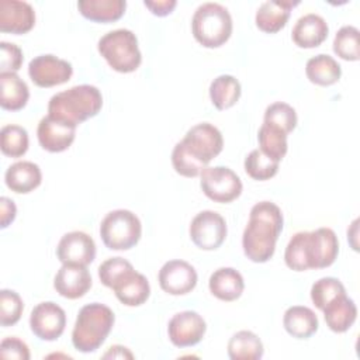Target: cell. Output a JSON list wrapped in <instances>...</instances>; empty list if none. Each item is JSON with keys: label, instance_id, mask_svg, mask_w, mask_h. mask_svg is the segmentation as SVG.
Segmentation results:
<instances>
[{"label": "cell", "instance_id": "cell-25", "mask_svg": "<svg viewBox=\"0 0 360 360\" xmlns=\"http://www.w3.org/2000/svg\"><path fill=\"white\" fill-rule=\"evenodd\" d=\"M283 325L287 333L297 339H308L311 338L319 326L318 316L315 312L302 305H294L287 308L283 316Z\"/></svg>", "mask_w": 360, "mask_h": 360}, {"label": "cell", "instance_id": "cell-13", "mask_svg": "<svg viewBox=\"0 0 360 360\" xmlns=\"http://www.w3.org/2000/svg\"><path fill=\"white\" fill-rule=\"evenodd\" d=\"M207 325L195 311H183L172 316L167 325L170 342L177 347H188L197 345L205 335Z\"/></svg>", "mask_w": 360, "mask_h": 360}, {"label": "cell", "instance_id": "cell-28", "mask_svg": "<svg viewBox=\"0 0 360 360\" xmlns=\"http://www.w3.org/2000/svg\"><path fill=\"white\" fill-rule=\"evenodd\" d=\"M305 75L314 84L330 86L339 82L342 69L335 58L326 53H319L307 62Z\"/></svg>", "mask_w": 360, "mask_h": 360}, {"label": "cell", "instance_id": "cell-27", "mask_svg": "<svg viewBox=\"0 0 360 360\" xmlns=\"http://www.w3.org/2000/svg\"><path fill=\"white\" fill-rule=\"evenodd\" d=\"M125 0H79L80 14L94 22H112L120 20L125 13Z\"/></svg>", "mask_w": 360, "mask_h": 360}, {"label": "cell", "instance_id": "cell-14", "mask_svg": "<svg viewBox=\"0 0 360 360\" xmlns=\"http://www.w3.org/2000/svg\"><path fill=\"white\" fill-rule=\"evenodd\" d=\"M159 285L170 295H184L197 285L195 269L184 260H169L159 270Z\"/></svg>", "mask_w": 360, "mask_h": 360}, {"label": "cell", "instance_id": "cell-38", "mask_svg": "<svg viewBox=\"0 0 360 360\" xmlns=\"http://www.w3.org/2000/svg\"><path fill=\"white\" fill-rule=\"evenodd\" d=\"M132 267H134V266H132L128 260H125V259H122V257H110V259L104 260V262L100 264V267H98V278H100V281H101L105 287L111 288L112 284H114L127 270H129V269H132Z\"/></svg>", "mask_w": 360, "mask_h": 360}, {"label": "cell", "instance_id": "cell-12", "mask_svg": "<svg viewBox=\"0 0 360 360\" xmlns=\"http://www.w3.org/2000/svg\"><path fill=\"white\" fill-rule=\"evenodd\" d=\"M66 326L65 311L52 301L39 302L30 315V328L41 340L52 342L60 338Z\"/></svg>", "mask_w": 360, "mask_h": 360}, {"label": "cell", "instance_id": "cell-19", "mask_svg": "<svg viewBox=\"0 0 360 360\" xmlns=\"http://www.w3.org/2000/svg\"><path fill=\"white\" fill-rule=\"evenodd\" d=\"M115 297L127 307H139L146 302L150 295V285L148 278L135 271V269L127 270L111 287Z\"/></svg>", "mask_w": 360, "mask_h": 360}, {"label": "cell", "instance_id": "cell-39", "mask_svg": "<svg viewBox=\"0 0 360 360\" xmlns=\"http://www.w3.org/2000/svg\"><path fill=\"white\" fill-rule=\"evenodd\" d=\"M0 73H15L22 65V52L15 44L0 42Z\"/></svg>", "mask_w": 360, "mask_h": 360}, {"label": "cell", "instance_id": "cell-30", "mask_svg": "<svg viewBox=\"0 0 360 360\" xmlns=\"http://www.w3.org/2000/svg\"><path fill=\"white\" fill-rule=\"evenodd\" d=\"M240 93V83L231 75H221L215 77L210 86V98L217 110H226L235 105Z\"/></svg>", "mask_w": 360, "mask_h": 360}, {"label": "cell", "instance_id": "cell-31", "mask_svg": "<svg viewBox=\"0 0 360 360\" xmlns=\"http://www.w3.org/2000/svg\"><path fill=\"white\" fill-rule=\"evenodd\" d=\"M257 141L259 149L273 160L280 162L287 153V134L276 127L263 122L257 132Z\"/></svg>", "mask_w": 360, "mask_h": 360}, {"label": "cell", "instance_id": "cell-33", "mask_svg": "<svg viewBox=\"0 0 360 360\" xmlns=\"http://www.w3.org/2000/svg\"><path fill=\"white\" fill-rule=\"evenodd\" d=\"M278 163L280 162L273 160L271 158L266 156L260 149H253L245 158V172L253 180L263 181V180H269L277 174Z\"/></svg>", "mask_w": 360, "mask_h": 360}, {"label": "cell", "instance_id": "cell-35", "mask_svg": "<svg viewBox=\"0 0 360 360\" xmlns=\"http://www.w3.org/2000/svg\"><path fill=\"white\" fill-rule=\"evenodd\" d=\"M343 294H346L345 285L335 277H322L311 287V300L314 305L321 311Z\"/></svg>", "mask_w": 360, "mask_h": 360}, {"label": "cell", "instance_id": "cell-41", "mask_svg": "<svg viewBox=\"0 0 360 360\" xmlns=\"http://www.w3.org/2000/svg\"><path fill=\"white\" fill-rule=\"evenodd\" d=\"M143 4H145V7L149 8V11L153 15L165 17V15H169L174 10L177 1L176 0H152V1L145 0Z\"/></svg>", "mask_w": 360, "mask_h": 360}, {"label": "cell", "instance_id": "cell-42", "mask_svg": "<svg viewBox=\"0 0 360 360\" xmlns=\"http://www.w3.org/2000/svg\"><path fill=\"white\" fill-rule=\"evenodd\" d=\"M17 214V208L13 200L7 198V197H1L0 198V226L1 229L7 228L15 218Z\"/></svg>", "mask_w": 360, "mask_h": 360}, {"label": "cell", "instance_id": "cell-24", "mask_svg": "<svg viewBox=\"0 0 360 360\" xmlns=\"http://www.w3.org/2000/svg\"><path fill=\"white\" fill-rule=\"evenodd\" d=\"M322 312L328 328L336 333L349 330L357 318V307L346 294L333 300L322 309Z\"/></svg>", "mask_w": 360, "mask_h": 360}, {"label": "cell", "instance_id": "cell-3", "mask_svg": "<svg viewBox=\"0 0 360 360\" xmlns=\"http://www.w3.org/2000/svg\"><path fill=\"white\" fill-rule=\"evenodd\" d=\"M339 253L336 233L330 228L302 231L292 235L285 252V264L294 271L325 269L333 264Z\"/></svg>", "mask_w": 360, "mask_h": 360}, {"label": "cell", "instance_id": "cell-21", "mask_svg": "<svg viewBox=\"0 0 360 360\" xmlns=\"http://www.w3.org/2000/svg\"><path fill=\"white\" fill-rule=\"evenodd\" d=\"M328 32L329 28L325 18L315 13H308L297 20L291 38L297 46L309 49L319 46L326 39Z\"/></svg>", "mask_w": 360, "mask_h": 360}, {"label": "cell", "instance_id": "cell-4", "mask_svg": "<svg viewBox=\"0 0 360 360\" xmlns=\"http://www.w3.org/2000/svg\"><path fill=\"white\" fill-rule=\"evenodd\" d=\"M103 107V96L96 86L79 84L56 93L48 103V115L79 125L96 117Z\"/></svg>", "mask_w": 360, "mask_h": 360}, {"label": "cell", "instance_id": "cell-36", "mask_svg": "<svg viewBox=\"0 0 360 360\" xmlns=\"http://www.w3.org/2000/svg\"><path fill=\"white\" fill-rule=\"evenodd\" d=\"M263 122L276 127L288 135L297 127V112L290 104L277 101L266 108Z\"/></svg>", "mask_w": 360, "mask_h": 360}, {"label": "cell", "instance_id": "cell-5", "mask_svg": "<svg viewBox=\"0 0 360 360\" xmlns=\"http://www.w3.org/2000/svg\"><path fill=\"white\" fill-rule=\"evenodd\" d=\"M114 312L104 304L91 302L84 305L76 318L72 343L82 353L96 352L110 335L114 326Z\"/></svg>", "mask_w": 360, "mask_h": 360}, {"label": "cell", "instance_id": "cell-32", "mask_svg": "<svg viewBox=\"0 0 360 360\" xmlns=\"http://www.w3.org/2000/svg\"><path fill=\"white\" fill-rule=\"evenodd\" d=\"M1 152L10 158H20L28 149V132L20 125H4L0 132Z\"/></svg>", "mask_w": 360, "mask_h": 360}, {"label": "cell", "instance_id": "cell-1", "mask_svg": "<svg viewBox=\"0 0 360 360\" xmlns=\"http://www.w3.org/2000/svg\"><path fill=\"white\" fill-rule=\"evenodd\" d=\"M222 134L210 122L191 127L172 152V165L180 176L195 177L207 165L221 153Z\"/></svg>", "mask_w": 360, "mask_h": 360}, {"label": "cell", "instance_id": "cell-2", "mask_svg": "<svg viewBox=\"0 0 360 360\" xmlns=\"http://www.w3.org/2000/svg\"><path fill=\"white\" fill-rule=\"evenodd\" d=\"M283 222L281 210L274 202L260 201L255 204L242 236L245 256L255 263L270 260L283 231Z\"/></svg>", "mask_w": 360, "mask_h": 360}, {"label": "cell", "instance_id": "cell-37", "mask_svg": "<svg viewBox=\"0 0 360 360\" xmlns=\"http://www.w3.org/2000/svg\"><path fill=\"white\" fill-rule=\"evenodd\" d=\"M24 304L21 297L13 290L0 291V323L1 326H11L21 318Z\"/></svg>", "mask_w": 360, "mask_h": 360}, {"label": "cell", "instance_id": "cell-29", "mask_svg": "<svg viewBox=\"0 0 360 360\" xmlns=\"http://www.w3.org/2000/svg\"><path fill=\"white\" fill-rule=\"evenodd\" d=\"M263 352L262 340L250 330H239L228 342V356L232 360H259Z\"/></svg>", "mask_w": 360, "mask_h": 360}, {"label": "cell", "instance_id": "cell-26", "mask_svg": "<svg viewBox=\"0 0 360 360\" xmlns=\"http://www.w3.org/2000/svg\"><path fill=\"white\" fill-rule=\"evenodd\" d=\"M30 98L27 83L17 73H0V105L3 110L18 111Z\"/></svg>", "mask_w": 360, "mask_h": 360}, {"label": "cell", "instance_id": "cell-20", "mask_svg": "<svg viewBox=\"0 0 360 360\" xmlns=\"http://www.w3.org/2000/svg\"><path fill=\"white\" fill-rule=\"evenodd\" d=\"M298 4V0H269L262 3L256 11L255 18L257 28L267 34L278 32L285 27L291 10Z\"/></svg>", "mask_w": 360, "mask_h": 360}, {"label": "cell", "instance_id": "cell-10", "mask_svg": "<svg viewBox=\"0 0 360 360\" xmlns=\"http://www.w3.org/2000/svg\"><path fill=\"white\" fill-rule=\"evenodd\" d=\"M190 238L202 250L218 249L226 238V222L215 211L205 210L198 212L190 224Z\"/></svg>", "mask_w": 360, "mask_h": 360}, {"label": "cell", "instance_id": "cell-7", "mask_svg": "<svg viewBox=\"0 0 360 360\" xmlns=\"http://www.w3.org/2000/svg\"><path fill=\"white\" fill-rule=\"evenodd\" d=\"M97 49L107 63L120 73L136 70L142 62L135 34L125 28L107 32L98 39Z\"/></svg>", "mask_w": 360, "mask_h": 360}, {"label": "cell", "instance_id": "cell-6", "mask_svg": "<svg viewBox=\"0 0 360 360\" xmlns=\"http://www.w3.org/2000/svg\"><path fill=\"white\" fill-rule=\"evenodd\" d=\"M191 31L198 44L205 48L224 45L232 34V17L218 3H204L197 7L191 20Z\"/></svg>", "mask_w": 360, "mask_h": 360}, {"label": "cell", "instance_id": "cell-11", "mask_svg": "<svg viewBox=\"0 0 360 360\" xmlns=\"http://www.w3.org/2000/svg\"><path fill=\"white\" fill-rule=\"evenodd\" d=\"M73 73L72 65L55 55H39L30 60L28 75L38 87H53L70 80Z\"/></svg>", "mask_w": 360, "mask_h": 360}, {"label": "cell", "instance_id": "cell-40", "mask_svg": "<svg viewBox=\"0 0 360 360\" xmlns=\"http://www.w3.org/2000/svg\"><path fill=\"white\" fill-rule=\"evenodd\" d=\"M0 356L3 359H17V360H30V349L25 342L20 340L15 336L6 338L0 345Z\"/></svg>", "mask_w": 360, "mask_h": 360}, {"label": "cell", "instance_id": "cell-22", "mask_svg": "<svg viewBox=\"0 0 360 360\" xmlns=\"http://www.w3.org/2000/svg\"><path fill=\"white\" fill-rule=\"evenodd\" d=\"M6 186L18 194H27L35 190L42 181V173L37 163L22 160L13 163L4 174Z\"/></svg>", "mask_w": 360, "mask_h": 360}, {"label": "cell", "instance_id": "cell-17", "mask_svg": "<svg viewBox=\"0 0 360 360\" xmlns=\"http://www.w3.org/2000/svg\"><path fill=\"white\" fill-rule=\"evenodd\" d=\"M35 24V11L27 1L1 0L0 1V31L10 34H25Z\"/></svg>", "mask_w": 360, "mask_h": 360}, {"label": "cell", "instance_id": "cell-23", "mask_svg": "<svg viewBox=\"0 0 360 360\" xmlns=\"http://www.w3.org/2000/svg\"><path fill=\"white\" fill-rule=\"evenodd\" d=\"M208 287L214 297L229 302L238 300L242 295L245 281L238 270L232 267H221L211 274Z\"/></svg>", "mask_w": 360, "mask_h": 360}, {"label": "cell", "instance_id": "cell-18", "mask_svg": "<svg viewBox=\"0 0 360 360\" xmlns=\"http://www.w3.org/2000/svg\"><path fill=\"white\" fill-rule=\"evenodd\" d=\"M53 287L59 295L76 300L90 290L91 276L86 266L62 264L53 278Z\"/></svg>", "mask_w": 360, "mask_h": 360}, {"label": "cell", "instance_id": "cell-34", "mask_svg": "<svg viewBox=\"0 0 360 360\" xmlns=\"http://www.w3.org/2000/svg\"><path fill=\"white\" fill-rule=\"evenodd\" d=\"M360 32L353 25H343L335 35L333 52L345 60H359Z\"/></svg>", "mask_w": 360, "mask_h": 360}, {"label": "cell", "instance_id": "cell-15", "mask_svg": "<svg viewBox=\"0 0 360 360\" xmlns=\"http://www.w3.org/2000/svg\"><path fill=\"white\" fill-rule=\"evenodd\" d=\"M56 256L62 264L87 266L96 257V243L86 232H68L58 243Z\"/></svg>", "mask_w": 360, "mask_h": 360}, {"label": "cell", "instance_id": "cell-43", "mask_svg": "<svg viewBox=\"0 0 360 360\" xmlns=\"http://www.w3.org/2000/svg\"><path fill=\"white\" fill-rule=\"evenodd\" d=\"M104 359H132L134 354L124 346H120V345H115V346H111L108 349V352L103 356Z\"/></svg>", "mask_w": 360, "mask_h": 360}, {"label": "cell", "instance_id": "cell-8", "mask_svg": "<svg viewBox=\"0 0 360 360\" xmlns=\"http://www.w3.org/2000/svg\"><path fill=\"white\" fill-rule=\"evenodd\" d=\"M142 233L139 218L128 210L108 212L100 225L103 243L111 250H128L134 248Z\"/></svg>", "mask_w": 360, "mask_h": 360}, {"label": "cell", "instance_id": "cell-16", "mask_svg": "<svg viewBox=\"0 0 360 360\" xmlns=\"http://www.w3.org/2000/svg\"><path fill=\"white\" fill-rule=\"evenodd\" d=\"M37 135L42 149L52 153H58L66 150L75 141L76 125L46 115L41 118Z\"/></svg>", "mask_w": 360, "mask_h": 360}, {"label": "cell", "instance_id": "cell-9", "mask_svg": "<svg viewBox=\"0 0 360 360\" xmlns=\"http://www.w3.org/2000/svg\"><path fill=\"white\" fill-rule=\"evenodd\" d=\"M200 186L202 193L215 202H231L242 193L239 176L225 166L205 167L200 173Z\"/></svg>", "mask_w": 360, "mask_h": 360}]
</instances>
